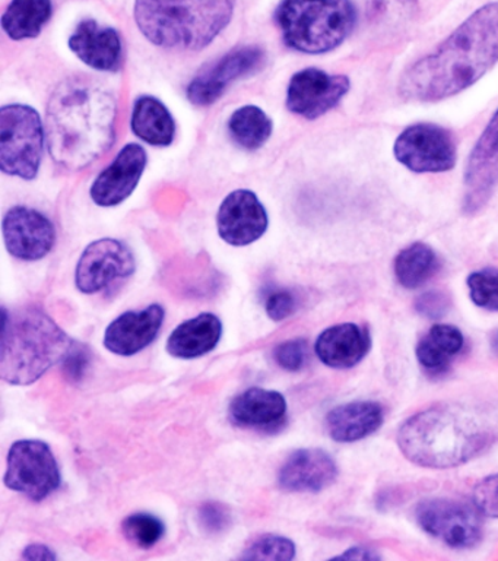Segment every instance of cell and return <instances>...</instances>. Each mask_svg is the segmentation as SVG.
I'll return each mask as SVG.
<instances>
[{
  "label": "cell",
  "mask_w": 498,
  "mask_h": 561,
  "mask_svg": "<svg viewBox=\"0 0 498 561\" xmlns=\"http://www.w3.org/2000/svg\"><path fill=\"white\" fill-rule=\"evenodd\" d=\"M498 61V2L484 4L430 55L402 73L397 92L413 103H436L478 82Z\"/></svg>",
  "instance_id": "1"
},
{
  "label": "cell",
  "mask_w": 498,
  "mask_h": 561,
  "mask_svg": "<svg viewBox=\"0 0 498 561\" xmlns=\"http://www.w3.org/2000/svg\"><path fill=\"white\" fill-rule=\"evenodd\" d=\"M117 103L99 82L72 77L60 82L46 110L50 156L69 170L85 169L113 147Z\"/></svg>",
  "instance_id": "2"
},
{
  "label": "cell",
  "mask_w": 498,
  "mask_h": 561,
  "mask_svg": "<svg viewBox=\"0 0 498 561\" xmlns=\"http://www.w3.org/2000/svg\"><path fill=\"white\" fill-rule=\"evenodd\" d=\"M496 440V428L479 410L456 402L436 403L409 416L397 446L409 462L450 469L470 462Z\"/></svg>",
  "instance_id": "3"
},
{
  "label": "cell",
  "mask_w": 498,
  "mask_h": 561,
  "mask_svg": "<svg viewBox=\"0 0 498 561\" xmlns=\"http://www.w3.org/2000/svg\"><path fill=\"white\" fill-rule=\"evenodd\" d=\"M76 342L37 307L3 310L0 376L11 385H32L63 362Z\"/></svg>",
  "instance_id": "4"
},
{
  "label": "cell",
  "mask_w": 498,
  "mask_h": 561,
  "mask_svg": "<svg viewBox=\"0 0 498 561\" xmlns=\"http://www.w3.org/2000/svg\"><path fill=\"white\" fill-rule=\"evenodd\" d=\"M235 0H135L143 37L172 50H202L233 18Z\"/></svg>",
  "instance_id": "5"
},
{
  "label": "cell",
  "mask_w": 498,
  "mask_h": 561,
  "mask_svg": "<svg viewBox=\"0 0 498 561\" xmlns=\"http://www.w3.org/2000/svg\"><path fill=\"white\" fill-rule=\"evenodd\" d=\"M275 20L292 50L322 55L352 33L357 12L351 0H282Z\"/></svg>",
  "instance_id": "6"
},
{
  "label": "cell",
  "mask_w": 498,
  "mask_h": 561,
  "mask_svg": "<svg viewBox=\"0 0 498 561\" xmlns=\"http://www.w3.org/2000/svg\"><path fill=\"white\" fill-rule=\"evenodd\" d=\"M45 149L40 114L25 104L0 108V169L24 180L37 178Z\"/></svg>",
  "instance_id": "7"
},
{
  "label": "cell",
  "mask_w": 498,
  "mask_h": 561,
  "mask_svg": "<svg viewBox=\"0 0 498 561\" xmlns=\"http://www.w3.org/2000/svg\"><path fill=\"white\" fill-rule=\"evenodd\" d=\"M5 485L42 502L59 489L62 482L58 460L50 446L42 440H20L8 454Z\"/></svg>",
  "instance_id": "8"
},
{
  "label": "cell",
  "mask_w": 498,
  "mask_h": 561,
  "mask_svg": "<svg viewBox=\"0 0 498 561\" xmlns=\"http://www.w3.org/2000/svg\"><path fill=\"white\" fill-rule=\"evenodd\" d=\"M480 516L474 503L448 497L422 500L415 508L418 525L453 548L475 547L483 539Z\"/></svg>",
  "instance_id": "9"
},
{
  "label": "cell",
  "mask_w": 498,
  "mask_h": 561,
  "mask_svg": "<svg viewBox=\"0 0 498 561\" xmlns=\"http://www.w3.org/2000/svg\"><path fill=\"white\" fill-rule=\"evenodd\" d=\"M393 153L414 173H445L456 165V139L443 126L417 123L397 136Z\"/></svg>",
  "instance_id": "10"
},
{
  "label": "cell",
  "mask_w": 498,
  "mask_h": 561,
  "mask_svg": "<svg viewBox=\"0 0 498 561\" xmlns=\"http://www.w3.org/2000/svg\"><path fill=\"white\" fill-rule=\"evenodd\" d=\"M265 64L259 46H243L227 53L208 68L200 70L187 87V100L199 107L217 103L231 83L255 73Z\"/></svg>",
  "instance_id": "11"
},
{
  "label": "cell",
  "mask_w": 498,
  "mask_h": 561,
  "mask_svg": "<svg viewBox=\"0 0 498 561\" xmlns=\"http://www.w3.org/2000/svg\"><path fill=\"white\" fill-rule=\"evenodd\" d=\"M349 88L351 81L345 75H329L317 68L303 69L288 83L287 108L297 116L314 121L335 108Z\"/></svg>",
  "instance_id": "12"
},
{
  "label": "cell",
  "mask_w": 498,
  "mask_h": 561,
  "mask_svg": "<svg viewBox=\"0 0 498 561\" xmlns=\"http://www.w3.org/2000/svg\"><path fill=\"white\" fill-rule=\"evenodd\" d=\"M135 270L134 253L124 241L97 240L84 250L78 261L77 287L84 294L100 293L115 280L128 278Z\"/></svg>",
  "instance_id": "13"
},
{
  "label": "cell",
  "mask_w": 498,
  "mask_h": 561,
  "mask_svg": "<svg viewBox=\"0 0 498 561\" xmlns=\"http://www.w3.org/2000/svg\"><path fill=\"white\" fill-rule=\"evenodd\" d=\"M498 183V108L476 140L465 170L463 213H479L491 199Z\"/></svg>",
  "instance_id": "14"
},
{
  "label": "cell",
  "mask_w": 498,
  "mask_h": 561,
  "mask_svg": "<svg viewBox=\"0 0 498 561\" xmlns=\"http://www.w3.org/2000/svg\"><path fill=\"white\" fill-rule=\"evenodd\" d=\"M3 240L12 257L36 262L54 249V222L40 210L28 206H14L8 210L2 224Z\"/></svg>",
  "instance_id": "15"
},
{
  "label": "cell",
  "mask_w": 498,
  "mask_h": 561,
  "mask_svg": "<svg viewBox=\"0 0 498 561\" xmlns=\"http://www.w3.org/2000/svg\"><path fill=\"white\" fill-rule=\"evenodd\" d=\"M269 218L259 197L239 188L222 201L217 214L218 234L235 248L255 243L268 230Z\"/></svg>",
  "instance_id": "16"
},
{
  "label": "cell",
  "mask_w": 498,
  "mask_h": 561,
  "mask_svg": "<svg viewBox=\"0 0 498 561\" xmlns=\"http://www.w3.org/2000/svg\"><path fill=\"white\" fill-rule=\"evenodd\" d=\"M147 162V151L141 145H125L112 164L94 180L90 188L91 199L103 208L121 204L132 195L141 182Z\"/></svg>",
  "instance_id": "17"
},
{
  "label": "cell",
  "mask_w": 498,
  "mask_h": 561,
  "mask_svg": "<svg viewBox=\"0 0 498 561\" xmlns=\"http://www.w3.org/2000/svg\"><path fill=\"white\" fill-rule=\"evenodd\" d=\"M163 306L151 305L139 311H126L113 320L104 333V346L117 355H135L154 342L163 327Z\"/></svg>",
  "instance_id": "18"
},
{
  "label": "cell",
  "mask_w": 498,
  "mask_h": 561,
  "mask_svg": "<svg viewBox=\"0 0 498 561\" xmlns=\"http://www.w3.org/2000/svg\"><path fill=\"white\" fill-rule=\"evenodd\" d=\"M338 478V465L322 449H300L288 456L278 473L279 486L292 493H319Z\"/></svg>",
  "instance_id": "19"
},
{
  "label": "cell",
  "mask_w": 498,
  "mask_h": 561,
  "mask_svg": "<svg viewBox=\"0 0 498 561\" xmlns=\"http://www.w3.org/2000/svg\"><path fill=\"white\" fill-rule=\"evenodd\" d=\"M73 55L100 72H117L124 61V44L119 33L97 21H82L69 37Z\"/></svg>",
  "instance_id": "20"
},
{
  "label": "cell",
  "mask_w": 498,
  "mask_h": 561,
  "mask_svg": "<svg viewBox=\"0 0 498 561\" xmlns=\"http://www.w3.org/2000/svg\"><path fill=\"white\" fill-rule=\"evenodd\" d=\"M371 348L369 329L356 323H340L325 329L319 335L314 351L325 366L351 368L364 359Z\"/></svg>",
  "instance_id": "21"
},
{
  "label": "cell",
  "mask_w": 498,
  "mask_h": 561,
  "mask_svg": "<svg viewBox=\"0 0 498 561\" xmlns=\"http://www.w3.org/2000/svg\"><path fill=\"white\" fill-rule=\"evenodd\" d=\"M230 416L240 427H279L286 421L287 401L277 390L251 388L231 401Z\"/></svg>",
  "instance_id": "22"
},
{
  "label": "cell",
  "mask_w": 498,
  "mask_h": 561,
  "mask_svg": "<svg viewBox=\"0 0 498 561\" xmlns=\"http://www.w3.org/2000/svg\"><path fill=\"white\" fill-rule=\"evenodd\" d=\"M383 421L384 410L379 402L354 401L331 410L326 427L332 440L354 443L378 432Z\"/></svg>",
  "instance_id": "23"
},
{
  "label": "cell",
  "mask_w": 498,
  "mask_h": 561,
  "mask_svg": "<svg viewBox=\"0 0 498 561\" xmlns=\"http://www.w3.org/2000/svg\"><path fill=\"white\" fill-rule=\"evenodd\" d=\"M221 335L222 323L218 316L200 313L174 329L167 341V351L176 358L202 357L216 348Z\"/></svg>",
  "instance_id": "24"
},
{
  "label": "cell",
  "mask_w": 498,
  "mask_h": 561,
  "mask_svg": "<svg viewBox=\"0 0 498 561\" xmlns=\"http://www.w3.org/2000/svg\"><path fill=\"white\" fill-rule=\"evenodd\" d=\"M130 127L139 139L152 147H169L176 135V122L172 113L151 95H142L135 101Z\"/></svg>",
  "instance_id": "25"
},
{
  "label": "cell",
  "mask_w": 498,
  "mask_h": 561,
  "mask_svg": "<svg viewBox=\"0 0 498 561\" xmlns=\"http://www.w3.org/2000/svg\"><path fill=\"white\" fill-rule=\"evenodd\" d=\"M465 345V336L452 324H435L419 340L415 355L427 371L441 373Z\"/></svg>",
  "instance_id": "26"
},
{
  "label": "cell",
  "mask_w": 498,
  "mask_h": 561,
  "mask_svg": "<svg viewBox=\"0 0 498 561\" xmlns=\"http://www.w3.org/2000/svg\"><path fill=\"white\" fill-rule=\"evenodd\" d=\"M51 13V0H12L2 15V28L15 42L36 38L50 21Z\"/></svg>",
  "instance_id": "27"
},
{
  "label": "cell",
  "mask_w": 498,
  "mask_h": 561,
  "mask_svg": "<svg viewBox=\"0 0 498 561\" xmlns=\"http://www.w3.org/2000/svg\"><path fill=\"white\" fill-rule=\"evenodd\" d=\"M393 270L402 287L419 288L440 271V257L430 245L414 243L397 253Z\"/></svg>",
  "instance_id": "28"
},
{
  "label": "cell",
  "mask_w": 498,
  "mask_h": 561,
  "mask_svg": "<svg viewBox=\"0 0 498 561\" xmlns=\"http://www.w3.org/2000/svg\"><path fill=\"white\" fill-rule=\"evenodd\" d=\"M274 123L268 114L257 105H243L231 114L229 131L234 142L247 149L256 151L268 142L273 136Z\"/></svg>",
  "instance_id": "29"
},
{
  "label": "cell",
  "mask_w": 498,
  "mask_h": 561,
  "mask_svg": "<svg viewBox=\"0 0 498 561\" xmlns=\"http://www.w3.org/2000/svg\"><path fill=\"white\" fill-rule=\"evenodd\" d=\"M367 21L380 31L402 28L418 12V0H364Z\"/></svg>",
  "instance_id": "30"
},
{
  "label": "cell",
  "mask_w": 498,
  "mask_h": 561,
  "mask_svg": "<svg viewBox=\"0 0 498 561\" xmlns=\"http://www.w3.org/2000/svg\"><path fill=\"white\" fill-rule=\"evenodd\" d=\"M121 530L130 542L139 548H146V550L154 547L165 533L163 522L150 513H135V515L126 517L121 524Z\"/></svg>",
  "instance_id": "31"
},
{
  "label": "cell",
  "mask_w": 498,
  "mask_h": 561,
  "mask_svg": "<svg viewBox=\"0 0 498 561\" xmlns=\"http://www.w3.org/2000/svg\"><path fill=\"white\" fill-rule=\"evenodd\" d=\"M466 284L474 305L480 309L498 311V270L485 267L472 272Z\"/></svg>",
  "instance_id": "32"
},
{
  "label": "cell",
  "mask_w": 498,
  "mask_h": 561,
  "mask_svg": "<svg viewBox=\"0 0 498 561\" xmlns=\"http://www.w3.org/2000/svg\"><path fill=\"white\" fill-rule=\"evenodd\" d=\"M296 543L279 535H264L244 550V560H277L288 561L296 557Z\"/></svg>",
  "instance_id": "33"
},
{
  "label": "cell",
  "mask_w": 498,
  "mask_h": 561,
  "mask_svg": "<svg viewBox=\"0 0 498 561\" xmlns=\"http://www.w3.org/2000/svg\"><path fill=\"white\" fill-rule=\"evenodd\" d=\"M274 358L283 370L292 373L303 370L309 358L308 341L297 337V340L282 342L274 350Z\"/></svg>",
  "instance_id": "34"
},
{
  "label": "cell",
  "mask_w": 498,
  "mask_h": 561,
  "mask_svg": "<svg viewBox=\"0 0 498 561\" xmlns=\"http://www.w3.org/2000/svg\"><path fill=\"white\" fill-rule=\"evenodd\" d=\"M472 503L480 515L498 519V473L485 477L474 486Z\"/></svg>",
  "instance_id": "35"
},
{
  "label": "cell",
  "mask_w": 498,
  "mask_h": 561,
  "mask_svg": "<svg viewBox=\"0 0 498 561\" xmlns=\"http://www.w3.org/2000/svg\"><path fill=\"white\" fill-rule=\"evenodd\" d=\"M450 307H452V298L448 293L439 291V289L419 294L415 300L417 313L432 320L444 318L449 313Z\"/></svg>",
  "instance_id": "36"
},
{
  "label": "cell",
  "mask_w": 498,
  "mask_h": 561,
  "mask_svg": "<svg viewBox=\"0 0 498 561\" xmlns=\"http://www.w3.org/2000/svg\"><path fill=\"white\" fill-rule=\"evenodd\" d=\"M299 307V298L291 289H273L266 297L265 309L269 318L275 322L290 318Z\"/></svg>",
  "instance_id": "37"
},
{
  "label": "cell",
  "mask_w": 498,
  "mask_h": 561,
  "mask_svg": "<svg viewBox=\"0 0 498 561\" xmlns=\"http://www.w3.org/2000/svg\"><path fill=\"white\" fill-rule=\"evenodd\" d=\"M200 526L209 534H220L229 528L231 517L225 506L217 502H207L199 507Z\"/></svg>",
  "instance_id": "38"
},
{
  "label": "cell",
  "mask_w": 498,
  "mask_h": 561,
  "mask_svg": "<svg viewBox=\"0 0 498 561\" xmlns=\"http://www.w3.org/2000/svg\"><path fill=\"white\" fill-rule=\"evenodd\" d=\"M63 364L65 373L71 379H81V376H84L86 366H89V354L76 344L71 353L68 354V357L63 359Z\"/></svg>",
  "instance_id": "39"
},
{
  "label": "cell",
  "mask_w": 498,
  "mask_h": 561,
  "mask_svg": "<svg viewBox=\"0 0 498 561\" xmlns=\"http://www.w3.org/2000/svg\"><path fill=\"white\" fill-rule=\"evenodd\" d=\"M23 559L30 561H54L58 559V556L49 547L43 546V543H32V546L25 548Z\"/></svg>",
  "instance_id": "40"
},
{
  "label": "cell",
  "mask_w": 498,
  "mask_h": 561,
  "mask_svg": "<svg viewBox=\"0 0 498 561\" xmlns=\"http://www.w3.org/2000/svg\"><path fill=\"white\" fill-rule=\"evenodd\" d=\"M335 559L343 560H380V556L375 554L374 550H370V548L364 547H352L348 548L344 554L335 557Z\"/></svg>",
  "instance_id": "41"
},
{
  "label": "cell",
  "mask_w": 498,
  "mask_h": 561,
  "mask_svg": "<svg viewBox=\"0 0 498 561\" xmlns=\"http://www.w3.org/2000/svg\"><path fill=\"white\" fill-rule=\"evenodd\" d=\"M491 348L498 355V331L491 337Z\"/></svg>",
  "instance_id": "42"
}]
</instances>
